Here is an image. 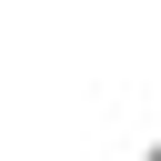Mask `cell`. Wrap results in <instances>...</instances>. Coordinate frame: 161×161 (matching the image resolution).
<instances>
[{"instance_id": "6da1fadb", "label": "cell", "mask_w": 161, "mask_h": 161, "mask_svg": "<svg viewBox=\"0 0 161 161\" xmlns=\"http://www.w3.org/2000/svg\"><path fill=\"white\" fill-rule=\"evenodd\" d=\"M141 161H161V131H151V141H141Z\"/></svg>"}]
</instances>
